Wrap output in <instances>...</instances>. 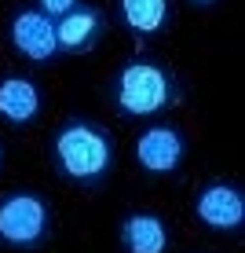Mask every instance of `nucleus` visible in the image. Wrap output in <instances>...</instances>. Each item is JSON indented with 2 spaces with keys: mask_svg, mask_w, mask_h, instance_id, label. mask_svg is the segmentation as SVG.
I'll return each instance as SVG.
<instances>
[{
  "mask_svg": "<svg viewBox=\"0 0 245 253\" xmlns=\"http://www.w3.org/2000/svg\"><path fill=\"white\" fill-rule=\"evenodd\" d=\"M11 41L15 48L22 51L26 59H51L59 51V41H55V22H48L40 11H22L15 15L11 22Z\"/></svg>",
  "mask_w": 245,
  "mask_h": 253,
  "instance_id": "39448f33",
  "label": "nucleus"
},
{
  "mask_svg": "<svg viewBox=\"0 0 245 253\" xmlns=\"http://www.w3.org/2000/svg\"><path fill=\"white\" fill-rule=\"evenodd\" d=\"M73 7H77V4H70V0H44V4H40L37 11L51 22V19H66V15L73 11Z\"/></svg>",
  "mask_w": 245,
  "mask_h": 253,
  "instance_id": "9b49d317",
  "label": "nucleus"
},
{
  "mask_svg": "<svg viewBox=\"0 0 245 253\" xmlns=\"http://www.w3.org/2000/svg\"><path fill=\"white\" fill-rule=\"evenodd\" d=\"M95 33H99V15L92 7H73L66 19L55 22V41L66 51H88Z\"/></svg>",
  "mask_w": 245,
  "mask_h": 253,
  "instance_id": "1a4fd4ad",
  "label": "nucleus"
},
{
  "mask_svg": "<svg viewBox=\"0 0 245 253\" xmlns=\"http://www.w3.org/2000/svg\"><path fill=\"white\" fill-rule=\"evenodd\" d=\"M172 84L161 66L154 63H128L117 81V103L125 114H154L169 103Z\"/></svg>",
  "mask_w": 245,
  "mask_h": 253,
  "instance_id": "f03ea898",
  "label": "nucleus"
},
{
  "mask_svg": "<svg viewBox=\"0 0 245 253\" xmlns=\"http://www.w3.org/2000/svg\"><path fill=\"white\" fill-rule=\"evenodd\" d=\"M55 154H59L63 172L73 180H99L113 165V147L106 132H99L95 125H84V121H73L59 132Z\"/></svg>",
  "mask_w": 245,
  "mask_h": 253,
  "instance_id": "f257e3e1",
  "label": "nucleus"
},
{
  "mask_svg": "<svg viewBox=\"0 0 245 253\" xmlns=\"http://www.w3.org/2000/svg\"><path fill=\"white\" fill-rule=\"evenodd\" d=\"M198 216L209 224V228H220V231H234L242 228L245 220V198L238 187L231 184H212L198 195Z\"/></svg>",
  "mask_w": 245,
  "mask_h": 253,
  "instance_id": "20e7f679",
  "label": "nucleus"
},
{
  "mask_svg": "<svg viewBox=\"0 0 245 253\" xmlns=\"http://www.w3.org/2000/svg\"><path fill=\"white\" fill-rule=\"evenodd\" d=\"M121 242L128 253H165L169 250V228L150 213H136L121 228Z\"/></svg>",
  "mask_w": 245,
  "mask_h": 253,
  "instance_id": "0eeeda50",
  "label": "nucleus"
},
{
  "mask_svg": "<svg viewBox=\"0 0 245 253\" xmlns=\"http://www.w3.org/2000/svg\"><path fill=\"white\" fill-rule=\"evenodd\" d=\"M121 15H125V22L132 26L136 33H154L169 19V4H165V0H125V4H121Z\"/></svg>",
  "mask_w": 245,
  "mask_h": 253,
  "instance_id": "9d476101",
  "label": "nucleus"
},
{
  "mask_svg": "<svg viewBox=\"0 0 245 253\" xmlns=\"http://www.w3.org/2000/svg\"><path fill=\"white\" fill-rule=\"evenodd\" d=\"M37 110H40V95L26 77H7V81H0V118L22 125V121L37 118Z\"/></svg>",
  "mask_w": 245,
  "mask_h": 253,
  "instance_id": "6e6552de",
  "label": "nucleus"
},
{
  "mask_svg": "<svg viewBox=\"0 0 245 253\" xmlns=\"http://www.w3.org/2000/svg\"><path fill=\"white\" fill-rule=\"evenodd\" d=\"M136 158L143 169H150V172H172L179 165L183 158V139L176 128H150V132H143L139 136V143H136Z\"/></svg>",
  "mask_w": 245,
  "mask_h": 253,
  "instance_id": "423d86ee",
  "label": "nucleus"
},
{
  "mask_svg": "<svg viewBox=\"0 0 245 253\" xmlns=\"http://www.w3.org/2000/svg\"><path fill=\"white\" fill-rule=\"evenodd\" d=\"M48 228V209L37 195H7L0 202V239L11 246H33Z\"/></svg>",
  "mask_w": 245,
  "mask_h": 253,
  "instance_id": "7ed1b4c3",
  "label": "nucleus"
}]
</instances>
